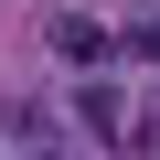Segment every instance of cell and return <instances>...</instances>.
I'll use <instances>...</instances> for the list:
<instances>
[{"mask_svg": "<svg viewBox=\"0 0 160 160\" xmlns=\"http://www.w3.org/2000/svg\"><path fill=\"white\" fill-rule=\"evenodd\" d=\"M53 53L96 75V64H107V22H96V11H64V22H53Z\"/></svg>", "mask_w": 160, "mask_h": 160, "instance_id": "obj_1", "label": "cell"}, {"mask_svg": "<svg viewBox=\"0 0 160 160\" xmlns=\"http://www.w3.org/2000/svg\"><path fill=\"white\" fill-rule=\"evenodd\" d=\"M11 149H32V160H53V118H43V107H11Z\"/></svg>", "mask_w": 160, "mask_h": 160, "instance_id": "obj_3", "label": "cell"}, {"mask_svg": "<svg viewBox=\"0 0 160 160\" xmlns=\"http://www.w3.org/2000/svg\"><path fill=\"white\" fill-rule=\"evenodd\" d=\"M139 53H149V64H160V22H149V32H139Z\"/></svg>", "mask_w": 160, "mask_h": 160, "instance_id": "obj_4", "label": "cell"}, {"mask_svg": "<svg viewBox=\"0 0 160 160\" xmlns=\"http://www.w3.org/2000/svg\"><path fill=\"white\" fill-rule=\"evenodd\" d=\"M86 128H96L107 149H128V139H139V107H118V96L96 86V96H86Z\"/></svg>", "mask_w": 160, "mask_h": 160, "instance_id": "obj_2", "label": "cell"}]
</instances>
